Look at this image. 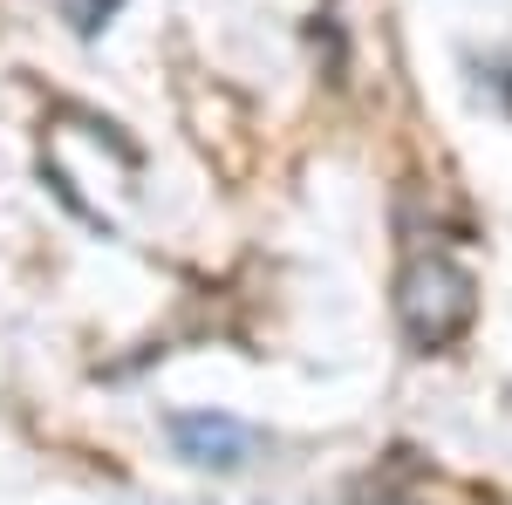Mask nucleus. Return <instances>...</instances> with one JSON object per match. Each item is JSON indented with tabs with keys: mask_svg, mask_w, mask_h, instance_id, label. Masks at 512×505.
Returning a JSON list of instances; mask_svg holds the SVG:
<instances>
[{
	"mask_svg": "<svg viewBox=\"0 0 512 505\" xmlns=\"http://www.w3.org/2000/svg\"><path fill=\"white\" fill-rule=\"evenodd\" d=\"M396 314H403V328H410L417 349H451L478 314V280L458 260H444V253L410 260L403 287H396Z\"/></svg>",
	"mask_w": 512,
	"mask_h": 505,
	"instance_id": "obj_1",
	"label": "nucleus"
},
{
	"mask_svg": "<svg viewBox=\"0 0 512 505\" xmlns=\"http://www.w3.org/2000/svg\"><path fill=\"white\" fill-rule=\"evenodd\" d=\"M110 7H117V0H69V21H76L82 35H96V28H103V14H110Z\"/></svg>",
	"mask_w": 512,
	"mask_h": 505,
	"instance_id": "obj_3",
	"label": "nucleus"
},
{
	"mask_svg": "<svg viewBox=\"0 0 512 505\" xmlns=\"http://www.w3.org/2000/svg\"><path fill=\"white\" fill-rule=\"evenodd\" d=\"M171 437H178V451H185L192 465H205V471H239V465H246V451H253V437H246L233 417H212V410L178 417Z\"/></svg>",
	"mask_w": 512,
	"mask_h": 505,
	"instance_id": "obj_2",
	"label": "nucleus"
}]
</instances>
